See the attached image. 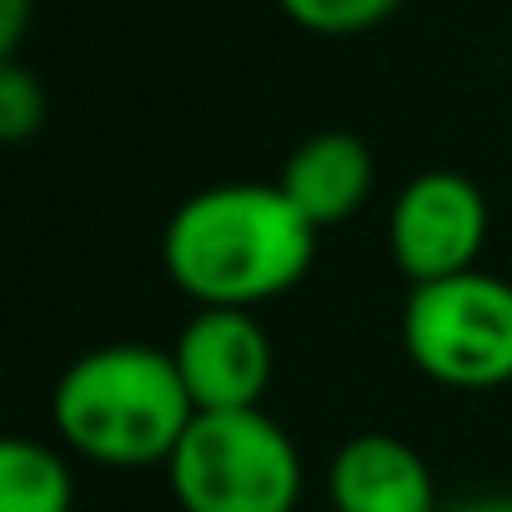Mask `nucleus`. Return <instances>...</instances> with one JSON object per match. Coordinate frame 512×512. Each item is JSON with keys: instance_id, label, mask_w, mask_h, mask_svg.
Listing matches in <instances>:
<instances>
[{"instance_id": "1", "label": "nucleus", "mask_w": 512, "mask_h": 512, "mask_svg": "<svg viewBox=\"0 0 512 512\" xmlns=\"http://www.w3.org/2000/svg\"><path fill=\"white\" fill-rule=\"evenodd\" d=\"M317 256V226L282 186L226 181L186 196L161 231V262L196 307H256L292 292Z\"/></svg>"}, {"instance_id": "2", "label": "nucleus", "mask_w": 512, "mask_h": 512, "mask_svg": "<svg viewBox=\"0 0 512 512\" xmlns=\"http://www.w3.org/2000/svg\"><path fill=\"white\" fill-rule=\"evenodd\" d=\"M56 432L101 467L166 462L196 417L176 357L146 342H111L76 357L51 397Z\"/></svg>"}, {"instance_id": "3", "label": "nucleus", "mask_w": 512, "mask_h": 512, "mask_svg": "<svg viewBox=\"0 0 512 512\" xmlns=\"http://www.w3.org/2000/svg\"><path fill=\"white\" fill-rule=\"evenodd\" d=\"M181 512H292L302 452L262 407L196 412L166 457Z\"/></svg>"}, {"instance_id": "4", "label": "nucleus", "mask_w": 512, "mask_h": 512, "mask_svg": "<svg viewBox=\"0 0 512 512\" xmlns=\"http://www.w3.org/2000/svg\"><path fill=\"white\" fill-rule=\"evenodd\" d=\"M402 347L412 367L457 392L512 382V282L457 272L412 287L402 307Z\"/></svg>"}, {"instance_id": "5", "label": "nucleus", "mask_w": 512, "mask_h": 512, "mask_svg": "<svg viewBox=\"0 0 512 512\" xmlns=\"http://www.w3.org/2000/svg\"><path fill=\"white\" fill-rule=\"evenodd\" d=\"M397 272L422 287L472 272L487 241V196L462 171H422L402 186L387 221Z\"/></svg>"}, {"instance_id": "6", "label": "nucleus", "mask_w": 512, "mask_h": 512, "mask_svg": "<svg viewBox=\"0 0 512 512\" xmlns=\"http://www.w3.org/2000/svg\"><path fill=\"white\" fill-rule=\"evenodd\" d=\"M171 357L196 412L262 407L272 382V342L246 307H201L181 327Z\"/></svg>"}, {"instance_id": "7", "label": "nucleus", "mask_w": 512, "mask_h": 512, "mask_svg": "<svg viewBox=\"0 0 512 512\" xmlns=\"http://www.w3.org/2000/svg\"><path fill=\"white\" fill-rule=\"evenodd\" d=\"M337 512H437V482L417 447L387 432H362L342 442L327 472Z\"/></svg>"}, {"instance_id": "8", "label": "nucleus", "mask_w": 512, "mask_h": 512, "mask_svg": "<svg viewBox=\"0 0 512 512\" xmlns=\"http://www.w3.org/2000/svg\"><path fill=\"white\" fill-rule=\"evenodd\" d=\"M292 206L322 231V226H337L347 221L367 191H372V151L362 136L352 131H317L307 136L287 166H282V181H277Z\"/></svg>"}, {"instance_id": "9", "label": "nucleus", "mask_w": 512, "mask_h": 512, "mask_svg": "<svg viewBox=\"0 0 512 512\" xmlns=\"http://www.w3.org/2000/svg\"><path fill=\"white\" fill-rule=\"evenodd\" d=\"M71 502V467L46 442L11 437L0 447V512H71Z\"/></svg>"}, {"instance_id": "10", "label": "nucleus", "mask_w": 512, "mask_h": 512, "mask_svg": "<svg viewBox=\"0 0 512 512\" xmlns=\"http://www.w3.org/2000/svg\"><path fill=\"white\" fill-rule=\"evenodd\" d=\"M277 6L312 36H362L382 26L402 0H277Z\"/></svg>"}, {"instance_id": "11", "label": "nucleus", "mask_w": 512, "mask_h": 512, "mask_svg": "<svg viewBox=\"0 0 512 512\" xmlns=\"http://www.w3.org/2000/svg\"><path fill=\"white\" fill-rule=\"evenodd\" d=\"M41 121H46L41 81L26 66L6 61V66H0V136H6V141H26L31 131H41Z\"/></svg>"}, {"instance_id": "12", "label": "nucleus", "mask_w": 512, "mask_h": 512, "mask_svg": "<svg viewBox=\"0 0 512 512\" xmlns=\"http://www.w3.org/2000/svg\"><path fill=\"white\" fill-rule=\"evenodd\" d=\"M26 16H31V0H0V56L16 61V46L26 36Z\"/></svg>"}, {"instance_id": "13", "label": "nucleus", "mask_w": 512, "mask_h": 512, "mask_svg": "<svg viewBox=\"0 0 512 512\" xmlns=\"http://www.w3.org/2000/svg\"><path fill=\"white\" fill-rule=\"evenodd\" d=\"M437 512H512V497H507V492H487V497H457V502H442Z\"/></svg>"}]
</instances>
